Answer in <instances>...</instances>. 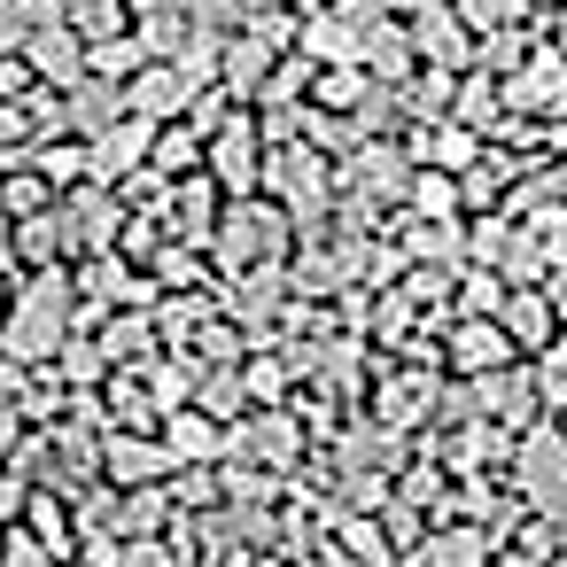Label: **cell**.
I'll return each mask as SVG.
<instances>
[{"instance_id": "6da1fadb", "label": "cell", "mask_w": 567, "mask_h": 567, "mask_svg": "<svg viewBox=\"0 0 567 567\" xmlns=\"http://www.w3.org/2000/svg\"><path fill=\"white\" fill-rule=\"evenodd\" d=\"M71 280L63 272H40L24 296H17V311L0 319V350L9 358H55L63 342H71Z\"/></svg>"}, {"instance_id": "7a4b0ae2", "label": "cell", "mask_w": 567, "mask_h": 567, "mask_svg": "<svg viewBox=\"0 0 567 567\" xmlns=\"http://www.w3.org/2000/svg\"><path fill=\"white\" fill-rule=\"evenodd\" d=\"M63 226H71V249H110V241H117V226H125L117 187H110V179H79V187H71Z\"/></svg>"}, {"instance_id": "3957f363", "label": "cell", "mask_w": 567, "mask_h": 567, "mask_svg": "<svg viewBox=\"0 0 567 567\" xmlns=\"http://www.w3.org/2000/svg\"><path fill=\"white\" fill-rule=\"evenodd\" d=\"M272 249H280V218H272V210H257V203L226 210V226H218V257H226V272H257Z\"/></svg>"}, {"instance_id": "277c9868", "label": "cell", "mask_w": 567, "mask_h": 567, "mask_svg": "<svg viewBox=\"0 0 567 567\" xmlns=\"http://www.w3.org/2000/svg\"><path fill=\"white\" fill-rule=\"evenodd\" d=\"M195 71L187 63H156V71H133L125 79V102H133V117H179L187 102H195Z\"/></svg>"}, {"instance_id": "5b68a950", "label": "cell", "mask_w": 567, "mask_h": 567, "mask_svg": "<svg viewBox=\"0 0 567 567\" xmlns=\"http://www.w3.org/2000/svg\"><path fill=\"white\" fill-rule=\"evenodd\" d=\"M148 148H156V117H125V125L94 133V148H86V179H110V187H117Z\"/></svg>"}, {"instance_id": "8992f818", "label": "cell", "mask_w": 567, "mask_h": 567, "mask_svg": "<svg viewBox=\"0 0 567 567\" xmlns=\"http://www.w3.org/2000/svg\"><path fill=\"white\" fill-rule=\"evenodd\" d=\"M117 110H133V102H125V79H102V71H94V79H79V86H71L63 125L94 141V133H110V125H117Z\"/></svg>"}, {"instance_id": "52a82bcc", "label": "cell", "mask_w": 567, "mask_h": 567, "mask_svg": "<svg viewBox=\"0 0 567 567\" xmlns=\"http://www.w3.org/2000/svg\"><path fill=\"white\" fill-rule=\"evenodd\" d=\"M520 489H528L536 505L567 513V443H559V435H536V443L520 451Z\"/></svg>"}, {"instance_id": "ba28073f", "label": "cell", "mask_w": 567, "mask_h": 567, "mask_svg": "<svg viewBox=\"0 0 567 567\" xmlns=\"http://www.w3.org/2000/svg\"><path fill=\"white\" fill-rule=\"evenodd\" d=\"M102 466H110V482L141 489V482H156V474L172 466V443H148V435H110V443H102Z\"/></svg>"}, {"instance_id": "9c48e42d", "label": "cell", "mask_w": 567, "mask_h": 567, "mask_svg": "<svg viewBox=\"0 0 567 567\" xmlns=\"http://www.w3.org/2000/svg\"><path fill=\"white\" fill-rule=\"evenodd\" d=\"M164 443H172V458H187V466H218V458H226V427H218L210 412H172V420H164Z\"/></svg>"}, {"instance_id": "30bf717a", "label": "cell", "mask_w": 567, "mask_h": 567, "mask_svg": "<svg viewBox=\"0 0 567 567\" xmlns=\"http://www.w3.org/2000/svg\"><path fill=\"white\" fill-rule=\"evenodd\" d=\"M24 55H32V71H40V79H63V86H79V79H86V63H94V55H79V40H71L63 24H55V32H48V24H32Z\"/></svg>"}, {"instance_id": "8fae6325", "label": "cell", "mask_w": 567, "mask_h": 567, "mask_svg": "<svg viewBox=\"0 0 567 567\" xmlns=\"http://www.w3.org/2000/svg\"><path fill=\"white\" fill-rule=\"evenodd\" d=\"M210 172H218L226 187H249V179H257V133H249V125H218V141H210Z\"/></svg>"}, {"instance_id": "7c38bea8", "label": "cell", "mask_w": 567, "mask_h": 567, "mask_svg": "<svg viewBox=\"0 0 567 567\" xmlns=\"http://www.w3.org/2000/svg\"><path fill=\"white\" fill-rule=\"evenodd\" d=\"M272 187H280L296 210H311V203L327 195V172H319V156H303V148H280V156H272Z\"/></svg>"}, {"instance_id": "4fadbf2b", "label": "cell", "mask_w": 567, "mask_h": 567, "mask_svg": "<svg viewBox=\"0 0 567 567\" xmlns=\"http://www.w3.org/2000/svg\"><path fill=\"white\" fill-rule=\"evenodd\" d=\"M265 63H272V55H265V40L249 32V40H234V48H226V71H218V79H226L234 94H265V86H272V71H265Z\"/></svg>"}, {"instance_id": "5bb4252c", "label": "cell", "mask_w": 567, "mask_h": 567, "mask_svg": "<svg viewBox=\"0 0 567 567\" xmlns=\"http://www.w3.org/2000/svg\"><path fill=\"white\" fill-rule=\"evenodd\" d=\"M195 396H203V412H210V420H241V404H249V381L218 365V373H203V381H195Z\"/></svg>"}, {"instance_id": "9a60e30c", "label": "cell", "mask_w": 567, "mask_h": 567, "mask_svg": "<svg viewBox=\"0 0 567 567\" xmlns=\"http://www.w3.org/2000/svg\"><path fill=\"white\" fill-rule=\"evenodd\" d=\"M172 559H179L172 536H117V544L102 551V567H172Z\"/></svg>"}, {"instance_id": "2e32d148", "label": "cell", "mask_w": 567, "mask_h": 567, "mask_svg": "<svg viewBox=\"0 0 567 567\" xmlns=\"http://www.w3.org/2000/svg\"><path fill=\"white\" fill-rule=\"evenodd\" d=\"M141 63H148L141 40H94V71H102V79H133Z\"/></svg>"}, {"instance_id": "e0dca14e", "label": "cell", "mask_w": 567, "mask_h": 567, "mask_svg": "<svg viewBox=\"0 0 567 567\" xmlns=\"http://www.w3.org/2000/svg\"><path fill=\"white\" fill-rule=\"evenodd\" d=\"M0 567H63V551L40 544L32 528H9V551H0Z\"/></svg>"}, {"instance_id": "ac0fdd59", "label": "cell", "mask_w": 567, "mask_h": 567, "mask_svg": "<svg viewBox=\"0 0 567 567\" xmlns=\"http://www.w3.org/2000/svg\"><path fill=\"white\" fill-rule=\"evenodd\" d=\"M32 536H40V544H55V551L71 544V520H63V505H55L48 489H32Z\"/></svg>"}, {"instance_id": "d6986e66", "label": "cell", "mask_w": 567, "mask_h": 567, "mask_svg": "<svg viewBox=\"0 0 567 567\" xmlns=\"http://www.w3.org/2000/svg\"><path fill=\"white\" fill-rule=\"evenodd\" d=\"M303 48H311V55H327V63H334V55H350V48H358V32H350V24H334V17H327V24H311V32H303Z\"/></svg>"}, {"instance_id": "ffe728a7", "label": "cell", "mask_w": 567, "mask_h": 567, "mask_svg": "<svg viewBox=\"0 0 567 567\" xmlns=\"http://www.w3.org/2000/svg\"><path fill=\"white\" fill-rule=\"evenodd\" d=\"M32 40V0H0V55Z\"/></svg>"}, {"instance_id": "44dd1931", "label": "cell", "mask_w": 567, "mask_h": 567, "mask_svg": "<svg viewBox=\"0 0 567 567\" xmlns=\"http://www.w3.org/2000/svg\"><path fill=\"white\" fill-rule=\"evenodd\" d=\"M17 513H32V482H24V474H9V466H0V528H9Z\"/></svg>"}, {"instance_id": "7402d4cb", "label": "cell", "mask_w": 567, "mask_h": 567, "mask_svg": "<svg viewBox=\"0 0 567 567\" xmlns=\"http://www.w3.org/2000/svg\"><path fill=\"white\" fill-rule=\"evenodd\" d=\"M187 17L203 32H226V24H241V0H187Z\"/></svg>"}, {"instance_id": "603a6c76", "label": "cell", "mask_w": 567, "mask_h": 567, "mask_svg": "<svg viewBox=\"0 0 567 567\" xmlns=\"http://www.w3.org/2000/svg\"><path fill=\"white\" fill-rule=\"evenodd\" d=\"M102 350H110V358H141V350H148V327H141V319H125V327H110V334H102Z\"/></svg>"}, {"instance_id": "cb8c5ba5", "label": "cell", "mask_w": 567, "mask_h": 567, "mask_svg": "<svg viewBox=\"0 0 567 567\" xmlns=\"http://www.w3.org/2000/svg\"><path fill=\"white\" fill-rule=\"evenodd\" d=\"M24 443V420H17V389H0V458Z\"/></svg>"}, {"instance_id": "d4e9b609", "label": "cell", "mask_w": 567, "mask_h": 567, "mask_svg": "<svg viewBox=\"0 0 567 567\" xmlns=\"http://www.w3.org/2000/svg\"><path fill=\"white\" fill-rule=\"evenodd\" d=\"M55 358L71 365V381H94V373H102V350H86V342H63Z\"/></svg>"}, {"instance_id": "484cf974", "label": "cell", "mask_w": 567, "mask_h": 567, "mask_svg": "<svg viewBox=\"0 0 567 567\" xmlns=\"http://www.w3.org/2000/svg\"><path fill=\"white\" fill-rule=\"evenodd\" d=\"M172 497H179V505H210V497H218V482H210V474H187Z\"/></svg>"}, {"instance_id": "4316f807", "label": "cell", "mask_w": 567, "mask_h": 567, "mask_svg": "<svg viewBox=\"0 0 567 567\" xmlns=\"http://www.w3.org/2000/svg\"><path fill=\"white\" fill-rule=\"evenodd\" d=\"M9 210H40V179H9Z\"/></svg>"}, {"instance_id": "83f0119b", "label": "cell", "mask_w": 567, "mask_h": 567, "mask_svg": "<svg viewBox=\"0 0 567 567\" xmlns=\"http://www.w3.org/2000/svg\"><path fill=\"white\" fill-rule=\"evenodd\" d=\"M466 17H474V24H497V17H505V0H466Z\"/></svg>"}, {"instance_id": "f1b7e54d", "label": "cell", "mask_w": 567, "mask_h": 567, "mask_svg": "<svg viewBox=\"0 0 567 567\" xmlns=\"http://www.w3.org/2000/svg\"><path fill=\"white\" fill-rule=\"evenodd\" d=\"M9 241H17V226H9V218H0V257H9Z\"/></svg>"}, {"instance_id": "f546056e", "label": "cell", "mask_w": 567, "mask_h": 567, "mask_svg": "<svg viewBox=\"0 0 567 567\" xmlns=\"http://www.w3.org/2000/svg\"><path fill=\"white\" fill-rule=\"evenodd\" d=\"M0 551H9V528H0Z\"/></svg>"}]
</instances>
